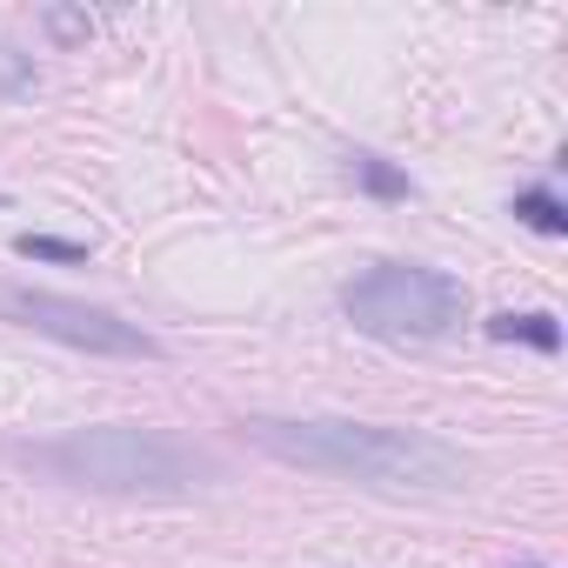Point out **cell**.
Listing matches in <instances>:
<instances>
[{"label":"cell","mask_w":568,"mask_h":568,"mask_svg":"<svg viewBox=\"0 0 568 568\" xmlns=\"http://www.w3.org/2000/svg\"><path fill=\"white\" fill-rule=\"evenodd\" d=\"M342 315L375 335V342H442L462 328L468 315V288L442 267H415V261H375L368 274H355L342 288Z\"/></svg>","instance_id":"cell-3"},{"label":"cell","mask_w":568,"mask_h":568,"mask_svg":"<svg viewBox=\"0 0 568 568\" xmlns=\"http://www.w3.org/2000/svg\"><path fill=\"white\" fill-rule=\"evenodd\" d=\"M515 221H528L535 234H568V207L555 187H521L515 194Z\"/></svg>","instance_id":"cell-7"},{"label":"cell","mask_w":568,"mask_h":568,"mask_svg":"<svg viewBox=\"0 0 568 568\" xmlns=\"http://www.w3.org/2000/svg\"><path fill=\"white\" fill-rule=\"evenodd\" d=\"M241 435L288 468L335 475L375 495H462L475 475V462L428 428H382L342 415H247Z\"/></svg>","instance_id":"cell-1"},{"label":"cell","mask_w":568,"mask_h":568,"mask_svg":"<svg viewBox=\"0 0 568 568\" xmlns=\"http://www.w3.org/2000/svg\"><path fill=\"white\" fill-rule=\"evenodd\" d=\"M488 335L495 342H528V348H541V355H555L561 348V322L555 315H488Z\"/></svg>","instance_id":"cell-6"},{"label":"cell","mask_w":568,"mask_h":568,"mask_svg":"<svg viewBox=\"0 0 568 568\" xmlns=\"http://www.w3.org/2000/svg\"><path fill=\"white\" fill-rule=\"evenodd\" d=\"M521 568H528V561H521Z\"/></svg>","instance_id":"cell-11"},{"label":"cell","mask_w":568,"mask_h":568,"mask_svg":"<svg viewBox=\"0 0 568 568\" xmlns=\"http://www.w3.org/2000/svg\"><path fill=\"white\" fill-rule=\"evenodd\" d=\"M0 455L41 481L88 488V495H134V501H194L221 481L214 455H201L168 428H134V422L68 428L48 442H0Z\"/></svg>","instance_id":"cell-2"},{"label":"cell","mask_w":568,"mask_h":568,"mask_svg":"<svg viewBox=\"0 0 568 568\" xmlns=\"http://www.w3.org/2000/svg\"><path fill=\"white\" fill-rule=\"evenodd\" d=\"M34 54H14V48H0V101H14V94H34Z\"/></svg>","instance_id":"cell-9"},{"label":"cell","mask_w":568,"mask_h":568,"mask_svg":"<svg viewBox=\"0 0 568 568\" xmlns=\"http://www.w3.org/2000/svg\"><path fill=\"white\" fill-rule=\"evenodd\" d=\"M0 322L34 328L48 342H68L81 355H114V362H161L168 355L141 322H121L114 308L74 302V295H48V288H0Z\"/></svg>","instance_id":"cell-4"},{"label":"cell","mask_w":568,"mask_h":568,"mask_svg":"<svg viewBox=\"0 0 568 568\" xmlns=\"http://www.w3.org/2000/svg\"><path fill=\"white\" fill-rule=\"evenodd\" d=\"M14 254L21 261H88L94 247L88 241H61V234H14Z\"/></svg>","instance_id":"cell-8"},{"label":"cell","mask_w":568,"mask_h":568,"mask_svg":"<svg viewBox=\"0 0 568 568\" xmlns=\"http://www.w3.org/2000/svg\"><path fill=\"white\" fill-rule=\"evenodd\" d=\"M41 21H48V34H54L61 48H74V41H88V34H94V21H88L81 8H48Z\"/></svg>","instance_id":"cell-10"},{"label":"cell","mask_w":568,"mask_h":568,"mask_svg":"<svg viewBox=\"0 0 568 568\" xmlns=\"http://www.w3.org/2000/svg\"><path fill=\"white\" fill-rule=\"evenodd\" d=\"M348 174H355V187H368L375 201H408V194H415V181H408L388 154H368V148L348 154Z\"/></svg>","instance_id":"cell-5"}]
</instances>
